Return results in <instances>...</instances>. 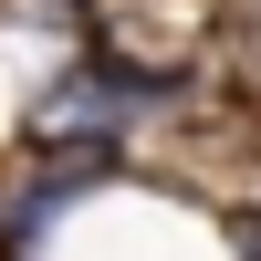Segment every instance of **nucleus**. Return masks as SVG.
Wrapping results in <instances>:
<instances>
[{
	"instance_id": "obj_1",
	"label": "nucleus",
	"mask_w": 261,
	"mask_h": 261,
	"mask_svg": "<svg viewBox=\"0 0 261 261\" xmlns=\"http://www.w3.org/2000/svg\"><path fill=\"white\" fill-rule=\"evenodd\" d=\"M73 125H115V84L105 73H84V84H53V94H42V136H73Z\"/></svg>"
}]
</instances>
